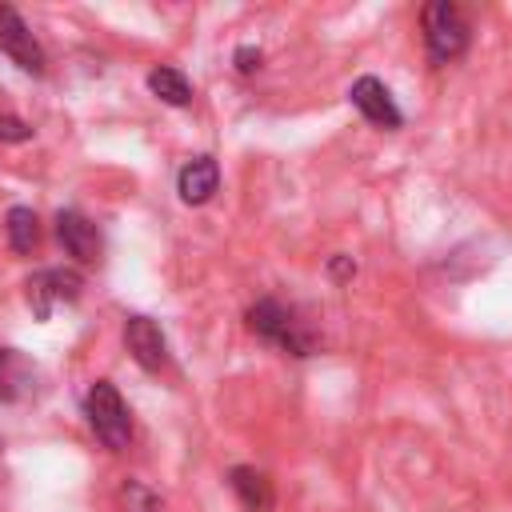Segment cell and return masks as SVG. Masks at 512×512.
Instances as JSON below:
<instances>
[{"label":"cell","instance_id":"3","mask_svg":"<svg viewBox=\"0 0 512 512\" xmlns=\"http://www.w3.org/2000/svg\"><path fill=\"white\" fill-rule=\"evenodd\" d=\"M424 44H428V56L436 64L456 60L468 48V20H464V12L456 4H448V0H432L424 8Z\"/></svg>","mask_w":512,"mask_h":512},{"label":"cell","instance_id":"6","mask_svg":"<svg viewBox=\"0 0 512 512\" xmlns=\"http://www.w3.org/2000/svg\"><path fill=\"white\" fill-rule=\"evenodd\" d=\"M124 344L132 352V360L144 368V372H160L168 364V344H164V332L156 320L148 316H128L124 320Z\"/></svg>","mask_w":512,"mask_h":512},{"label":"cell","instance_id":"16","mask_svg":"<svg viewBox=\"0 0 512 512\" xmlns=\"http://www.w3.org/2000/svg\"><path fill=\"white\" fill-rule=\"evenodd\" d=\"M236 68L240 72H256L260 68V48H236Z\"/></svg>","mask_w":512,"mask_h":512},{"label":"cell","instance_id":"15","mask_svg":"<svg viewBox=\"0 0 512 512\" xmlns=\"http://www.w3.org/2000/svg\"><path fill=\"white\" fill-rule=\"evenodd\" d=\"M32 136V128L24 124V120H16V116H0V140H28Z\"/></svg>","mask_w":512,"mask_h":512},{"label":"cell","instance_id":"2","mask_svg":"<svg viewBox=\"0 0 512 512\" xmlns=\"http://www.w3.org/2000/svg\"><path fill=\"white\" fill-rule=\"evenodd\" d=\"M84 412H88V424H92V432L100 436L104 448L124 452V448L132 444V420H128V408H124L120 392H116L108 380H96V384L88 388Z\"/></svg>","mask_w":512,"mask_h":512},{"label":"cell","instance_id":"13","mask_svg":"<svg viewBox=\"0 0 512 512\" xmlns=\"http://www.w3.org/2000/svg\"><path fill=\"white\" fill-rule=\"evenodd\" d=\"M4 228H8V244H12V252H32V248H36V240H40L36 212H32V208H24V204L8 208Z\"/></svg>","mask_w":512,"mask_h":512},{"label":"cell","instance_id":"10","mask_svg":"<svg viewBox=\"0 0 512 512\" xmlns=\"http://www.w3.org/2000/svg\"><path fill=\"white\" fill-rule=\"evenodd\" d=\"M228 484H232V492L240 496V504L248 508V512H268L272 508V480L260 472V468H248V464H236L232 472H228Z\"/></svg>","mask_w":512,"mask_h":512},{"label":"cell","instance_id":"1","mask_svg":"<svg viewBox=\"0 0 512 512\" xmlns=\"http://www.w3.org/2000/svg\"><path fill=\"white\" fill-rule=\"evenodd\" d=\"M248 328L260 340H268V344H276V348H284L292 356H312V348H316V336L296 320V312L284 308L272 296H264V300H256L248 308Z\"/></svg>","mask_w":512,"mask_h":512},{"label":"cell","instance_id":"5","mask_svg":"<svg viewBox=\"0 0 512 512\" xmlns=\"http://www.w3.org/2000/svg\"><path fill=\"white\" fill-rule=\"evenodd\" d=\"M0 48H4L24 72H32V76L44 72V48L36 44V36H32L28 24L20 20V12L8 8V4H0Z\"/></svg>","mask_w":512,"mask_h":512},{"label":"cell","instance_id":"7","mask_svg":"<svg viewBox=\"0 0 512 512\" xmlns=\"http://www.w3.org/2000/svg\"><path fill=\"white\" fill-rule=\"evenodd\" d=\"M348 100L356 104V112L364 116V120H372V124H380V128H400V108L392 104V96H388V88L376 80V76H360L352 88H348Z\"/></svg>","mask_w":512,"mask_h":512},{"label":"cell","instance_id":"12","mask_svg":"<svg viewBox=\"0 0 512 512\" xmlns=\"http://www.w3.org/2000/svg\"><path fill=\"white\" fill-rule=\"evenodd\" d=\"M148 88H152L164 104H172V108H184V104L192 100V84H188V76L176 72V68H152V72H148Z\"/></svg>","mask_w":512,"mask_h":512},{"label":"cell","instance_id":"11","mask_svg":"<svg viewBox=\"0 0 512 512\" xmlns=\"http://www.w3.org/2000/svg\"><path fill=\"white\" fill-rule=\"evenodd\" d=\"M28 376H32L28 360L20 352H12V348H0V404L20 400L24 388H28Z\"/></svg>","mask_w":512,"mask_h":512},{"label":"cell","instance_id":"8","mask_svg":"<svg viewBox=\"0 0 512 512\" xmlns=\"http://www.w3.org/2000/svg\"><path fill=\"white\" fill-rule=\"evenodd\" d=\"M56 236H60V244L68 248V256H76L80 264L100 260V232H96V224H92L88 216H80V212H60V216H56Z\"/></svg>","mask_w":512,"mask_h":512},{"label":"cell","instance_id":"9","mask_svg":"<svg viewBox=\"0 0 512 512\" xmlns=\"http://www.w3.org/2000/svg\"><path fill=\"white\" fill-rule=\"evenodd\" d=\"M176 188H180V200H184V204H204V200H212V192L220 188V168H216V160H212V156L188 160V164L180 168V176H176Z\"/></svg>","mask_w":512,"mask_h":512},{"label":"cell","instance_id":"17","mask_svg":"<svg viewBox=\"0 0 512 512\" xmlns=\"http://www.w3.org/2000/svg\"><path fill=\"white\" fill-rule=\"evenodd\" d=\"M352 272H356V264H352L348 256H336V260H332V276H336V280H348Z\"/></svg>","mask_w":512,"mask_h":512},{"label":"cell","instance_id":"4","mask_svg":"<svg viewBox=\"0 0 512 512\" xmlns=\"http://www.w3.org/2000/svg\"><path fill=\"white\" fill-rule=\"evenodd\" d=\"M76 296H80V276L72 268H44L28 280V304L36 320H48L60 300H76Z\"/></svg>","mask_w":512,"mask_h":512},{"label":"cell","instance_id":"14","mask_svg":"<svg viewBox=\"0 0 512 512\" xmlns=\"http://www.w3.org/2000/svg\"><path fill=\"white\" fill-rule=\"evenodd\" d=\"M120 504H124V512H156V508H160L156 492H148L140 480H128V484L120 488Z\"/></svg>","mask_w":512,"mask_h":512}]
</instances>
